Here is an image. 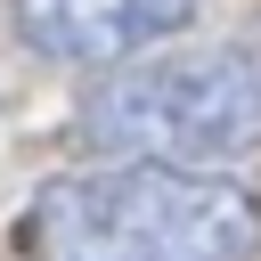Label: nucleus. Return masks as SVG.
Returning <instances> with one entry per match:
<instances>
[{"mask_svg":"<svg viewBox=\"0 0 261 261\" xmlns=\"http://www.w3.org/2000/svg\"><path fill=\"white\" fill-rule=\"evenodd\" d=\"M16 245L33 261H261V188L163 163H90L49 179Z\"/></svg>","mask_w":261,"mask_h":261,"instance_id":"obj_1","label":"nucleus"},{"mask_svg":"<svg viewBox=\"0 0 261 261\" xmlns=\"http://www.w3.org/2000/svg\"><path fill=\"white\" fill-rule=\"evenodd\" d=\"M73 139L98 163L220 171L261 147V57L220 41V49H171V57L114 65L73 106Z\"/></svg>","mask_w":261,"mask_h":261,"instance_id":"obj_2","label":"nucleus"},{"mask_svg":"<svg viewBox=\"0 0 261 261\" xmlns=\"http://www.w3.org/2000/svg\"><path fill=\"white\" fill-rule=\"evenodd\" d=\"M8 24L33 57L49 65H139L147 49H163L171 33L196 24V0H8Z\"/></svg>","mask_w":261,"mask_h":261,"instance_id":"obj_3","label":"nucleus"}]
</instances>
